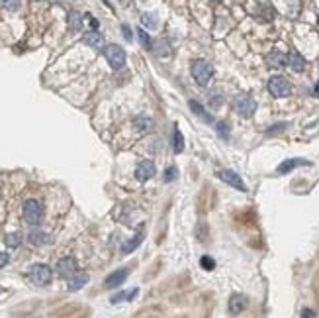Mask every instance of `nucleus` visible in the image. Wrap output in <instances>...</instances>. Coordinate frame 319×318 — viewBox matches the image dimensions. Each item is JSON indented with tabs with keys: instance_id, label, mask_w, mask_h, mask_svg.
<instances>
[{
	"instance_id": "obj_1",
	"label": "nucleus",
	"mask_w": 319,
	"mask_h": 318,
	"mask_svg": "<svg viewBox=\"0 0 319 318\" xmlns=\"http://www.w3.org/2000/svg\"><path fill=\"white\" fill-rule=\"evenodd\" d=\"M190 73H192V77H194V81H196L198 85L206 87V85L210 83L212 75H213V69H212V65H210L208 61H204V59H194L192 65H190Z\"/></svg>"
},
{
	"instance_id": "obj_2",
	"label": "nucleus",
	"mask_w": 319,
	"mask_h": 318,
	"mask_svg": "<svg viewBox=\"0 0 319 318\" xmlns=\"http://www.w3.org/2000/svg\"><path fill=\"white\" fill-rule=\"evenodd\" d=\"M233 110L243 118H251L255 114V110H257V102H255V98L251 95L241 93V95H237L233 98Z\"/></svg>"
},
{
	"instance_id": "obj_3",
	"label": "nucleus",
	"mask_w": 319,
	"mask_h": 318,
	"mask_svg": "<svg viewBox=\"0 0 319 318\" xmlns=\"http://www.w3.org/2000/svg\"><path fill=\"white\" fill-rule=\"evenodd\" d=\"M268 91H270V95L276 96V98H286V96L292 95V85H290V81H288L286 77L274 75V77H270V81H268Z\"/></svg>"
},
{
	"instance_id": "obj_4",
	"label": "nucleus",
	"mask_w": 319,
	"mask_h": 318,
	"mask_svg": "<svg viewBox=\"0 0 319 318\" xmlns=\"http://www.w3.org/2000/svg\"><path fill=\"white\" fill-rule=\"evenodd\" d=\"M104 57L110 63V67L116 69V71L126 65V51H124V47H120L116 43H110V45L104 47Z\"/></svg>"
},
{
	"instance_id": "obj_5",
	"label": "nucleus",
	"mask_w": 319,
	"mask_h": 318,
	"mask_svg": "<svg viewBox=\"0 0 319 318\" xmlns=\"http://www.w3.org/2000/svg\"><path fill=\"white\" fill-rule=\"evenodd\" d=\"M22 212H24V220H26L27 224H33V226L39 224L41 218H43V206H41L39 200H35V198L26 200Z\"/></svg>"
},
{
	"instance_id": "obj_6",
	"label": "nucleus",
	"mask_w": 319,
	"mask_h": 318,
	"mask_svg": "<svg viewBox=\"0 0 319 318\" xmlns=\"http://www.w3.org/2000/svg\"><path fill=\"white\" fill-rule=\"evenodd\" d=\"M51 277H53V271H51V267L49 265H45V263H35V265H31V269H29V279L35 283V285H47L49 281H51Z\"/></svg>"
},
{
	"instance_id": "obj_7",
	"label": "nucleus",
	"mask_w": 319,
	"mask_h": 318,
	"mask_svg": "<svg viewBox=\"0 0 319 318\" xmlns=\"http://www.w3.org/2000/svg\"><path fill=\"white\" fill-rule=\"evenodd\" d=\"M249 307V299L243 295V293H233L227 301V313L231 317H239L241 313H245Z\"/></svg>"
},
{
	"instance_id": "obj_8",
	"label": "nucleus",
	"mask_w": 319,
	"mask_h": 318,
	"mask_svg": "<svg viewBox=\"0 0 319 318\" xmlns=\"http://www.w3.org/2000/svg\"><path fill=\"white\" fill-rule=\"evenodd\" d=\"M217 177L225 183V185H229V187H233V189H237V191H241V192H245L247 191V187H245V183H243V179L235 173V171H231V169H223V171H219L217 173Z\"/></svg>"
},
{
	"instance_id": "obj_9",
	"label": "nucleus",
	"mask_w": 319,
	"mask_h": 318,
	"mask_svg": "<svg viewBox=\"0 0 319 318\" xmlns=\"http://www.w3.org/2000/svg\"><path fill=\"white\" fill-rule=\"evenodd\" d=\"M155 173H157L155 163H153V161H149V159L139 161V163H137V167H135V179H137V181H147V179H151Z\"/></svg>"
},
{
	"instance_id": "obj_10",
	"label": "nucleus",
	"mask_w": 319,
	"mask_h": 318,
	"mask_svg": "<svg viewBox=\"0 0 319 318\" xmlns=\"http://www.w3.org/2000/svg\"><path fill=\"white\" fill-rule=\"evenodd\" d=\"M128 275H130V267H122V269H116L114 273H110L108 277H106V281H104V287L106 289H116V287H120L126 279H128Z\"/></svg>"
},
{
	"instance_id": "obj_11",
	"label": "nucleus",
	"mask_w": 319,
	"mask_h": 318,
	"mask_svg": "<svg viewBox=\"0 0 319 318\" xmlns=\"http://www.w3.org/2000/svg\"><path fill=\"white\" fill-rule=\"evenodd\" d=\"M77 271H79V269H77V261H75L73 257H63V259H59V263H57V273H59L63 279H71Z\"/></svg>"
},
{
	"instance_id": "obj_12",
	"label": "nucleus",
	"mask_w": 319,
	"mask_h": 318,
	"mask_svg": "<svg viewBox=\"0 0 319 318\" xmlns=\"http://www.w3.org/2000/svg\"><path fill=\"white\" fill-rule=\"evenodd\" d=\"M300 165H310V161H306V159H300V158L286 159V161H282V163L278 165L276 173H278V175H286V173L294 171V169H296V167H300Z\"/></svg>"
},
{
	"instance_id": "obj_13",
	"label": "nucleus",
	"mask_w": 319,
	"mask_h": 318,
	"mask_svg": "<svg viewBox=\"0 0 319 318\" xmlns=\"http://www.w3.org/2000/svg\"><path fill=\"white\" fill-rule=\"evenodd\" d=\"M266 65L272 67V69H280V67L288 65V57L282 51H270L266 55Z\"/></svg>"
},
{
	"instance_id": "obj_14",
	"label": "nucleus",
	"mask_w": 319,
	"mask_h": 318,
	"mask_svg": "<svg viewBox=\"0 0 319 318\" xmlns=\"http://www.w3.org/2000/svg\"><path fill=\"white\" fill-rule=\"evenodd\" d=\"M82 41H84L86 45L94 47V49H104V47H106V45H104V35H102L100 32H88V33H84Z\"/></svg>"
},
{
	"instance_id": "obj_15",
	"label": "nucleus",
	"mask_w": 319,
	"mask_h": 318,
	"mask_svg": "<svg viewBox=\"0 0 319 318\" xmlns=\"http://www.w3.org/2000/svg\"><path fill=\"white\" fill-rule=\"evenodd\" d=\"M151 51H153V55L155 57H159V59H166V57H170V45L164 41V39H157V41H153V45H151Z\"/></svg>"
},
{
	"instance_id": "obj_16",
	"label": "nucleus",
	"mask_w": 319,
	"mask_h": 318,
	"mask_svg": "<svg viewBox=\"0 0 319 318\" xmlns=\"http://www.w3.org/2000/svg\"><path fill=\"white\" fill-rule=\"evenodd\" d=\"M288 67L294 71V73H302L306 69V59L298 53V51H292L288 55Z\"/></svg>"
},
{
	"instance_id": "obj_17",
	"label": "nucleus",
	"mask_w": 319,
	"mask_h": 318,
	"mask_svg": "<svg viewBox=\"0 0 319 318\" xmlns=\"http://www.w3.org/2000/svg\"><path fill=\"white\" fill-rule=\"evenodd\" d=\"M188 106H190V110H192L196 116H200V118H202L206 124H212V122H213L212 114H210V112H208V110H206V108H204V106H202L198 100H190V102H188Z\"/></svg>"
},
{
	"instance_id": "obj_18",
	"label": "nucleus",
	"mask_w": 319,
	"mask_h": 318,
	"mask_svg": "<svg viewBox=\"0 0 319 318\" xmlns=\"http://www.w3.org/2000/svg\"><path fill=\"white\" fill-rule=\"evenodd\" d=\"M69 281H71V283H69V291H79V289H82V287L88 283V275L77 271Z\"/></svg>"
},
{
	"instance_id": "obj_19",
	"label": "nucleus",
	"mask_w": 319,
	"mask_h": 318,
	"mask_svg": "<svg viewBox=\"0 0 319 318\" xmlns=\"http://www.w3.org/2000/svg\"><path fill=\"white\" fill-rule=\"evenodd\" d=\"M143 238H145V232H143V230H139V234H137L135 238H132L130 242H126V244H124L122 252H124V254H132V252H133V250H135V248H137V246L143 242Z\"/></svg>"
},
{
	"instance_id": "obj_20",
	"label": "nucleus",
	"mask_w": 319,
	"mask_h": 318,
	"mask_svg": "<svg viewBox=\"0 0 319 318\" xmlns=\"http://www.w3.org/2000/svg\"><path fill=\"white\" fill-rule=\"evenodd\" d=\"M80 28H82V16H80V12L73 10L69 14V30L71 32H79Z\"/></svg>"
},
{
	"instance_id": "obj_21",
	"label": "nucleus",
	"mask_w": 319,
	"mask_h": 318,
	"mask_svg": "<svg viewBox=\"0 0 319 318\" xmlns=\"http://www.w3.org/2000/svg\"><path fill=\"white\" fill-rule=\"evenodd\" d=\"M29 242L33 246H45V244H49V236L45 232H41V230H33L29 234Z\"/></svg>"
},
{
	"instance_id": "obj_22",
	"label": "nucleus",
	"mask_w": 319,
	"mask_h": 318,
	"mask_svg": "<svg viewBox=\"0 0 319 318\" xmlns=\"http://www.w3.org/2000/svg\"><path fill=\"white\" fill-rule=\"evenodd\" d=\"M137 293H139V289H130V291H122V293H118V295H114L110 301L116 305V303H122V301H132V299H135L137 297Z\"/></svg>"
},
{
	"instance_id": "obj_23",
	"label": "nucleus",
	"mask_w": 319,
	"mask_h": 318,
	"mask_svg": "<svg viewBox=\"0 0 319 318\" xmlns=\"http://www.w3.org/2000/svg\"><path fill=\"white\" fill-rule=\"evenodd\" d=\"M196 238H198V242H202V244H208V242H210V228H208L206 222H200V224L196 226Z\"/></svg>"
},
{
	"instance_id": "obj_24",
	"label": "nucleus",
	"mask_w": 319,
	"mask_h": 318,
	"mask_svg": "<svg viewBox=\"0 0 319 318\" xmlns=\"http://www.w3.org/2000/svg\"><path fill=\"white\" fill-rule=\"evenodd\" d=\"M172 148H174V154H182L184 150V138L180 134L178 128H174V142H172Z\"/></svg>"
},
{
	"instance_id": "obj_25",
	"label": "nucleus",
	"mask_w": 319,
	"mask_h": 318,
	"mask_svg": "<svg viewBox=\"0 0 319 318\" xmlns=\"http://www.w3.org/2000/svg\"><path fill=\"white\" fill-rule=\"evenodd\" d=\"M137 37H139V41H141V45L145 47V49H151V45H153V41H151V37L147 35V32L145 30H137Z\"/></svg>"
},
{
	"instance_id": "obj_26",
	"label": "nucleus",
	"mask_w": 319,
	"mask_h": 318,
	"mask_svg": "<svg viewBox=\"0 0 319 318\" xmlns=\"http://www.w3.org/2000/svg\"><path fill=\"white\" fill-rule=\"evenodd\" d=\"M176 177H178V169H176L174 165H170V167H166V169H164V175H162L164 183H172Z\"/></svg>"
},
{
	"instance_id": "obj_27",
	"label": "nucleus",
	"mask_w": 319,
	"mask_h": 318,
	"mask_svg": "<svg viewBox=\"0 0 319 318\" xmlns=\"http://www.w3.org/2000/svg\"><path fill=\"white\" fill-rule=\"evenodd\" d=\"M215 130H217V134H219L221 140H229V126H227V122H217L215 124Z\"/></svg>"
},
{
	"instance_id": "obj_28",
	"label": "nucleus",
	"mask_w": 319,
	"mask_h": 318,
	"mask_svg": "<svg viewBox=\"0 0 319 318\" xmlns=\"http://www.w3.org/2000/svg\"><path fill=\"white\" fill-rule=\"evenodd\" d=\"M20 244H22V236H20L18 232L6 236V246H10V248H18Z\"/></svg>"
},
{
	"instance_id": "obj_29",
	"label": "nucleus",
	"mask_w": 319,
	"mask_h": 318,
	"mask_svg": "<svg viewBox=\"0 0 319 318\" xmlns=\"http://www.w3.org/2000/svg\"><path fill=\"white\" fill-rule=\"evenodd\" d=\"M200 265H202L206 271H212V269H215V261H213V257H210V255H202V259H200Z\"/></svg>"
},
{
	"instance_id": "obj_30",
	"label": "nucleus",
	"mask_w": 319,
	"mask_h": 318,
	"mask_svg": "<svg viewBox=\"0 0 319 318\" xmlns=\"http://www.w3.org/2000/svg\"><path fill=\"white\" fill-rule=\"evenodd\" d=\"M141 20H143V24H145L147 28H151V30L157 28V16H155V14H143Z\"/></svg>"
},
{
	"instance_id": "obj_31",
	"label": "nucleus",
	"mask_w": 319,
	"mask_h": 318,
	"mask_svg": "<svg viewBox=\"0 0 319 318\" xmlns=\"http://www.w3.org/2000/svg\"><path fill=\"white\" fill-rule=\"evenodd\" d=\"M135 124H137V128H139V130H147V128H151V126H153V120H151V118H147V116H139V118L135 120Z\"/></svg>"
},
{
	"instance_id": "obj_32",
	"label": "nucleus",
	"mask_w": 319,
	"mask_h": 318,
	"mask_svg": "<svg viewBox=\"0 0 319 318\" xmlns=\"http://www.w3.org/2000/svg\"><path fill=\"white\" fill-rule=\"evenodd\" d=\"M288 128V124H276V126H270L268 130H266V136H274V134H280V132H284Z\"/></svg>"
},
{
	"instance_id": "obj_33",
	"label": "nucleus",
	"mask_w": 319,
	"mask_h": 318,
	"mask_svg": "<svg viewBox=\"0 0 319 318\" xmlns=\"http://www.w3.org/2000/svg\"><path fill=\"white\" fill-rule=\"evenodd\" d=\"M0 4L6 10H18L20 8V0H0Z\"/></svg>"
},
{
	"instance_id": "obj_34",
	"label": "nucleus",
	"mask_w": 319,
	"mask_h": 318,
	"mask_svg": "<svg viewBox=\"0 0 319 318\" xmlns=\"http://www.w3.org/2000/svg\"><path fill=\"white\" fill-rule=\"evenodd\" d=\"M137 318H159V315H157V309H153V311H145V313H141Z\"/></svg>"
},
{
	"instance_id": "obj_35",
	"label": "nucleus",
	"mask_w": 319,
	"mask_h": 318,
	"mask_svg": "<svg viewBox=\"0 0 319 318\" xmlns=\"http://www.w3.org/2000/svg\"><path fill=\"white\" fill-rule=\"evenodd\" d=\"M122 32H124V37L128 39V41H132V30H130V26H122Z\"/></svg>"
},
{
	"instance_id": "obj_36",
	"label": "nucleus",
	"mask_w": 319,
	"mask_h": 318,
	"mask_svg": "<svg viewBox=\"0 0 319 318\" xmlns=\"http://www.w3.org/2000/svg\"><path fill=\"white\" fill-rule=\"evenodd\" d=\"M302 318H318V317H316V313L312 309H304L302 311Z\"/></svg>"
},
{
	"instance_id": "obj_37",
	"label": "nucleus",
	"mask_w": 319,
	"mask_h": 318,
	"mask_svg": "<svg viewBox=\"0 0 319 318\" xmlns=\"http://www.w3.org/2000/svg\"><path fill=\"white\" fill-rule=\"evenodd\" d=\"M10 261V257H8V254H4V252H0V267H4L6 263Z\"/></svg>"
},
{
	"instance_id": "obj_38",
	"label": "nucleus",
	"mask_w": 319,
	"mask_h": 318,
	"mask_svg": "<svg viewBox=\"0 0 319 318\" xmlns=\"http://www.w3.org/2000/svg\"><path fill=\"white\" fill-rule=\"evenodd\" d=\"M314 96H319V81L316 83V87H314Z\"/></svg>"
},
{
	"instance_id": "obj_39",
	"label": "nucleus",
	"mask_w": 319,
	"mask_h": 318,
	"mask_svg": "<svg viewBox=\"0 0 319 318\" xmlns=\"http://www.w3.org/2000/svg\"><path fill=\"white\" fill-rule=\"evenodd\" d=\"M213 2H221V0H213Z\"/></svg>"
}]
</instances>
